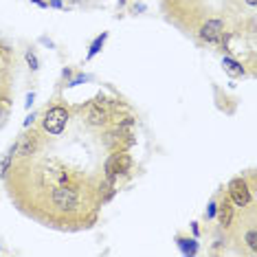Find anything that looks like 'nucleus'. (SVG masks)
<instances>
[{"instance_id":"f257e3e1","label":"nucleus","mask_w":257,"mask_h":257,"mask_svg":"<svg viewBox=\"0 0 257 257\" xmlns=\"http://www.w3.org/2000/svg\"><path fill=\"white\" fill-rule=\"evenodd\" d=\"M66 123H68V110L64 108V106H53L51 110H46L44 121H42V127H44V132H49V134H53V137H57V134L64 132Z\"/></svg>"},{"instance_id":"f03ea898","label":"nucleus","mask_w":257,"mask_h":257,"mask_svg":"<svg viewBox=\"0 0 257 257\" xmlns=\"http://www.w3.org/2000/svg\"><path fill=\"white\" fill-rule=\"evenodd\" d=\"M132 167V159L125 154V152H116L106 161V178H116L123 176V174L130 172Z\"/></svg>"},{"instance_id":"7ed1b4c3","label":"nucleus","mask_w":257,"mask_h":257,"mask_svg":"<svg viewBox=\"0 0 257 257\" xmlns=\"http://www.w3.org/2000/svg\"><path fill=\"white\" fill-rule=\"evenodd\" d=\"M229 200L235 207H246L250 202V187L244 178H233L229 183Z\"/></svg>"},{"instance_id":"20e7f679","label":"nucleus","mask_w":257,"mask_h":257,"mask_svg":"<svg viewBox=\"0 0 257 257\" xmlns=\"http://www.w3.org/2000/svg\"><path fill=\"white\" fill-rule=\"evenodd\" d=\"M222 36H224V22H222L220 18L207 20L200 27V38L207 44H222Z\"/></svg>"},{"instance_id":"39448f33","label":"nucleus","mask_w":257,"mask_h":257,"mask_svg":"<svg viewBox=\"0 0 257 257\" xmlns=\"http://www.w3.org/2000/svg\"><path fill=\"white\" fill-rule=\"evenodd\" d=\"M77 200H79V194L75 187H57L53 191V202H55V207H60V209L77 207Z\"/></svg>"},{"instance_id":"423d86ee","label":"nucleus","mask_w":257,"mask_h":257,"mask_svg":"<svg viewBox=\"0 0 257 257\" xmlns=\"http://www.w3.org/2000/svg\"><path fill=\"white\" fill-rule=\"evenodd\" d=\"M36 150H38V134L36 132L22 134L20 141L16 143V152H18L20 156H31Z\"/></svg>"},{"instance_id":"0eeeda50","label":"nucleus","mask_w":257,"mask_h":257,"mask_svg":"<svg viewBox=\"0 0 257 257\" xmlns=\"http://www.w3.org/2000/svg\"><path fill=\"white\" fill-rule=\"evenodd\" d=\"M215 215L220 218L222 226H229L233 222V202L229 200V198H222V200L218 202V211H215Z\"/></svg>"},{"instance_id":"6e6552de","label":"nucleus","mask_w":257,"mask_h":257,"mask_svg":"<svg viewBox=\"0 0 257 257\" xmlns=\"http://www.w3.org/2000/svg\"><path fill=\"white\" fill-rule=\"evenodd\" d=\"M108 121V112L106 108H101V103H95L88 112V123L90 125H103Z\"/></svg>"},{"instance_id":"1a4fd4ad","label":"nucleus","mask_w":257,"mask_h":257,"mask_svg":"<svg viewBox=\"0 0 257 257\" xmlns=\"http://www.w3.org/2000/svg\"><path fill=\"white\" fill-rule=\"evenodd\" d=\"M176 244H178V248L183 250L185 255H196V253H198V242H196L194 237L178 235V237H176Z\"/></svg>"},{"instance_id":"9d476101","label":"nucleus","mask_w":257,"mask_h":257,"mask_svg":"<svg viewBox=\"0 0 257 257\" xmlns=\"http://www.w3.org/2000/svg\"><path fill=\"white\" fill-rule=\"evenodd\" d=\"M222 66H224V73L231 75V77H239V75H244V66L237 60H233V57H224V60H222Z\"/></svg>"},{"instance_id":"9b49d317","label":"nucleus","mask_w":257,"mask_h":257,"mask_svg":"<svg viewBox=\"0 0 257 257\" xmlns=\"http://www.w3.org/2000/svg\"><path fill=\"white\" fill-rule=\"evenodd\" d=\"M106 40H108V33H106V31H103L99 38H95V42L90 44V51H88V60H92V57H95L99 51L103 49V42H106Z\"/></svg>"},{"instance_id":"f8f14e48","label":"nucleus","mask_w":257,"mask_h":257,"mask_svg":"<svg viewBox=\"0 0 257 257\" xmlns=\"http://www.w3.org/2000/svg\"><path fill=\"white\" fill-rule=\"evenodd\" d=\"M14 154H16V145L7 152V156L3 159V163H0V176H7V172H9V165H11V161H14Z\"/></svg>"},{"instance_id":"ddd939ff","label":"nucleus","mask_w":257,"mask_h":257,"mask_svg":"<svg viewBox=\"0 0 257 257\" xmlns=\"http://www.w3.org/2000/svg\"><path fill=\"white\" fill-rule=\"evenodd\" d=\"M246 244H248V248L253 250V253H257V231L255 229H250L246 233Z\"/></svg>"},{"instance_id":"4468645a","label":"nucleus","mask_w":257,"mask_h":257,"mask_svg":"<svg viewBox=\"0 0 257 257\" xmlns=\"http://www.w3.org/2000/svg\"><path fill=\"white\" fill-rule=\"evenodd\" d=\"M27 62H29V66H31V71H38V68H40L38 66V64H40L38 62V55L33 53V51H27Z\"/></svg>"},{"instance_id":"2eb2a0df","label":"nucleus","mask_w":257,"mask_h":257,"mask_svg":"<svg viewBox=\"0 0 257 257\" xmlns=\"http://www.w3.org/2000/svg\"><path fill=\"white\" fill-rule=\"evenodd\" d=\"M84 81H88V75H77L75 79L68 81V86H77V84H84Z\"/></svg>"},{"instance_id":"dca6fc26","label":"nucleus","mask_w":257,"mask_h":257,"mask_svg":"<svg viewBox=\"0 0 257 257\" xmlns=\"http://www.w3.org/2000/svg\"><path fill=\"white\" fill-rule=\"evenodd\" d=\"M215 211H218V202H211V204H209V209H207V218L209 220L215 218Z\"/></svg>"},{"instance_id":"f3484780","label":"nucleus","mask_w":257,"mask_h":257,"mask_svg":"<svg viewBox=\"0 0 257 257\" xmlns=\"http://www.w3.org/2000/svg\"><path fill=\"white\" fill-rule=\"evenodd\" d=\"M51 7H55V9H62L64 5H62V0H51Z\"/></svg>"},{"instance_id":"a211bd4d","label":"nucleus","mask_w":257,"mask_h":257,"mask_svg":"<svg viewBox=\"0 0 257 257\" xmlns=\"http://www.w3.org/2000/svg\"><path fill=\"white\" fill-rule=\"evenodd\" d=\"M33 99H36V95H33V92H31V95H27V108H31Z\"/></svg>"},{"instance_id":"6ab92c4d","label":"nucleus","mask_w":257,"mask_h":257,"mask_svg":"<svg viewBox=\"0 0 257 257\" xmlns=\"http://www.w3.org/2000/svg\"><path fill=\"white\" fill-rule=\"evenodd\" d=\"M31 3H36V5H40V7H49V3H44V0H31Z\"/></svg>"},{"instance_id":"aec40b11","label":"nucleus","mask_w":257,"mask_h":257,"mask_svg":"<svg viewBox=\"0 0 257 257\" xmlns=\"http://www.w3.org/2000/svg\"><path fill=\"white\" fill-rule=\"evenodd\" d=\"M246 5H250V7H255V5H257V0H246Z\"/></svg>"}]
</instances>
